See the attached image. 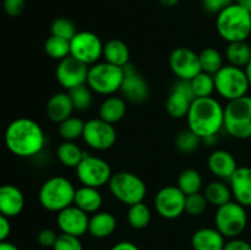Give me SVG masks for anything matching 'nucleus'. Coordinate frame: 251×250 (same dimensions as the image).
Wrapping results in <instances>:
<instances>
[{
  "label": "nucleus",
  "instance_id": "1",
  "mask_svg": "<svg viewBox=\"0 0 251 250\" xmlns=\"http://www.w3.org/2000/svg\"><path fill=\"white\" fill-rule=\"evenodd\" d=\"M5 145L12 154L28 158L38 154L46 144L41 125L29 118H17L7 125L4 135Z\"/></svg>",
  "mask_w": 251,
  "mask_h": 250
},
{
  "label": "nucleus",
  "instance_id": "2",
  "mask_svg": "<svg viewBox=\"0 0 251 250\" xmlns=\"http://www.w3.org/2000/svg\"><path fill=\"white\" fill-rule=\"evenodd\" d=\"M189 129L201 140L217 136L225 124V108L213 97L195 98L188 115Z\"/></svg>",
  "mask_w": 251,
  "mask_h": 250
},
{
  "label": "nucleus",
  "instance_id": "3",
  "mask_svg": "<svg viewBox=\"0 0 251 250\" xmlns=\"http://www.w3.org/2000/svg\"><path fill=\"white\" fill-rule=\"evenodd\" d=\"M216 27L218 34L228 43L247 41L251 34L249 10L234 2L217 15Z\"/></svg>",
  "mask_w": 251,
  "mask_h": 250
},
{
  "label": "nucleus",
  "instance_id": "4",
  "mask_svg": "<svg viewBox=\"0 0 251 250\" xmlns=\"http://www.w3.org/2000/svg\"><path fill=\"white\" fill-rule=\"evenodd\" d=\"M75 191L73 183L65 176H51L39 189V202L47 211L60 212L73 205Z\"/></svg>",
  "mask_w": 251,
  "mask_h": 250
},
{
  "label": "nucleus",
  "instance_id": "5",
  "mask_svg": "<svg viewBox=\"0 0 251 250\" xmlns=\"http://www.w3.org/2000/svg\"><path fill=\"white\" fill-rule=\"evenodd\" d=\"M223 127L228 135L238 140L251 137V97L243 96L228 102L225 107Z\"/></svg>",
  "mask_w": 251,
  "mask_h": 250
},
{
  "label": "nucleus",
  "instance_id": "6",
  "mask_svg": "<svg viewBox=\"0 0 251 250\" xmlns=\"http://www.w3.org/2000/svg\"><path fill=\"white\" fill-rule=\"evenodd\" d=\"M108 186L112 195L127 206L142 202L147 193L145 181L131 172L123 171L114 173Z\"/></svg>",
  "mask_w": 251,
  "mask_h": 250
},
{
  "label": "nucleus",
  "instance_id": "7",
  "mask_svg": "<svg viewBox=\"0 0 251 250\" xmlns=\"http://www.w3.org/2000/svg\"><path fill=\"white\" fill-rule=\"evenodd\" d=\"M123 78H124V68L103 61V63L93 64L88 69L86 83L93 92L103 96H112L120 91Z\"/></svg>",
  "mask_w": 251,
  "mask_h": 250
},
{
  "label": "nucleus",
  "instance_id": "8",
  "mask_svg": "<svg viewBox=\"0 0 251 250\" xmlns=\"http://www.w3.org/2000/svg\"><path fill=\"white\" fill-rule=\"evenodd\" d=\"M215 88L218 95L228 102L247 96L250 83L245 70L234 65H225L216 75Z\"/></svg>",
  "mask_w": 251,
  "mask_h": 250
},
{
  "label": "nucleus",
  "instance_id": "9",
  "mask_svg": "<svg viewBox=\"0 0 251 250\" xmlns=\"http://www.w3.org/2000/svg\"><path fill=\"white\" fill-rule=\"evenodd\" d=\"M247 207L237 201H229L217 207L215 215L216 228L225 238H238L248 225Z\"/></svg>",
  "mask_w": 251,
  "mask_h": 250
},
{
  "label": "nucleus",
  "instance_id": "10",
  "mask_svg": "<svg viewBox=\"0 0 251 250\" xmlns=\"http://www.w3.org/2000/svg\"><path fill=\"white\" fill-rule=\"evenodd\" d=\"M75 169L77 179L82 185L97 189L109 183L113 175L112 168L107 161L100 157L91 156L90 153H85Z\"/></svg>",
  "mask_w": 251,
  "mask_h": 250
},
{
  "label": "nucleus",
  "instance_id": "11",
  "mask_svg": "<svg viewBox=\"0 0 251 250\" xmlns=\"http://www.w3.org/2000/svg\"><path fill=\"white\" fill-rule=\"evenodd\" d=\"M70 55L86 65H93L103 56L102 41L93 32H77L70 41Z\"/></svg>",
  "mask_w": 251,
  "mask_h": 250
},
{
  "label": "nucleus",
  "instance_id": "12",
  "mask_svg": "<svg viewBox=\"0 0 251 250\" xmlns=\"http://www.w3.org/2000/svg\"><path fill=\"white\" fill-rule=\"evenodd\" d=\"M82 139L91 149L105 151L113 147L117 141V130L114 125L104 122L100 118L90 119L85 123Z\"/></svg>",
  "mask_w": 251,
  "mask_h": 250
},
{
  "label": "nucleus",
  "instance_id": "13",
  "mask_svg": "<svg viewBox=\"0 0 251 250\" xmlns=\"http://www.w3.org/2000/svg\"><path fill=\"white\" fill-rule=\"evenodd\" d=\"M186 195L176 185L162 188L154 198L156 211L166 220H176L185 212Z\"/></svg>",
  "mask_w": 251,
  "mask_h": 250
},
{
  "label": "nucleus",
  "instance_id": "14",
  "mask_svg": "<svg viewBox=\"0 0 251 250\" xmlns=\"http://www.w3.org/2000/svg\"><path fill=\"white\" fill-rule=\"evenodd\" d=\"M88 65L81 63L74 56L69 55L68 58L59 61L55 70L56 81L61 87L70 91L77 86L86 85L88 75Z\"/></svg>",
  "mask_w": 251,
  "mask_h": 250
},
{
  "label": "nucleus",
  "instance_id": "15",
  "mask_svg": "<svg viewBox=\"0 0 251 250\" xmlns=\"http://www.w3.org/2000/svg\"><path fill=\"white\" fill-rule=\"evenodd\" d=\"M169 66L179 80H193L201 73L199 54L186 47H179L171 53Z\"/></svg>",
  "mask_w": 251,
  "mask_h": 250
},
{
  "label": "nucleus",
  "instance_id": "16",
  "mask_svg": "<svg viewBox=\"0 0 251 250\" xmlns=\"http://www.w3.org/2000/svg\"><path fill=\"white\" fill-rule=\"evenodd\" d=\"M120 92L132 103L145 102L150 96V86L146 78L130 63L124 66V78H123Z\"/></svg>",
  "mask_w": 251,
  "mask_h": 250
},
{
  "label": "nucleus",
  "instance_id": "17",
  "mask_svg": "<svg viewBox=\"0 0 251 250\" xmlns=\"http://www.w3.org/2000/svg\"><path fill=\"white\" fill-rule=\"evenodd\" d=\"M88 222H90V217L87 213L83 212L75 205L61 210L60 212H58V217H56V223L61 233L75 235L78 238L88 232Z\"/></svg>",
  "mask_w": 251,
  "mask_h": 250
},
{
  "label": "nucleus",
  "instance_id": "18",
  "mask_svg": "<svg viewBox=\"0 0 251 250\" xmlns=\"http://www.w3.org/2000/svg\"><path fill=\"white\" fill-rule=\"evenodd\" d=\"M229 186L234 200L244 207L251 206V168L238 167L229 179Z\"/></svg>",
  "mask_w": 251,
  "mask_h": 250
},
{
  "label": "nucleus",
  "instance_id": "19",
  "mask_svg": "<svg viewBox=\"0 0 251 250\" xmlns=\"http://www.w3.org/2000/svg\"><path fill=\"white\" fill-rule=\"evenodd\" d=\"M25 207V196L12 184L0 185V213L6 217H16Z\"/></svg>",
  "mask_w": 251,
  "mask_h": 250
},
{
  "label": "nucleus",
  "instance_id": "20",
  "mask_svg": "<svg viewBox=\"0 0 251 250\" xmlns=\"http://www.w3.org/2000/svg\"><path fill=\"white\" fill-rule=\"evenodd\" d=\"M207 166L213 175L220 179H225V180H229L230 176L238 169L234 156L226 150L213 151L208 157Z\"/></svg>",
  "mask_w": 251,
  "mask_h": 250
},
{
  "label": "nucleus",
  "instance_id": "21",
  "mask_svg": "<svg viewBox=\"0 0 251 250\" xmlns=\"http://www.w3.org/2000/svg\"><path fill=\"white\" fill-rule=\"evenodd\" d=\"M75 110L74 108L71 98L69 93L65 92H58L54 93L47 102L46 112L47 117L51 120V122L60 124L65 119L70 118L73 115V112Z\"/></svg>",
  "mask_w": 251,
  "mask_h": 250
},
{
  "label": "nucleus",
  "instance_id": "22",
  "mask_svg": "<svg viewBox=\"0 0 251 250\" xmlns=\"http://www.w3.org/2000/svg\"><path fill=\"white\" fill-rule=\"evenodd\" d=\"M225 244V237L217 228H201L191 237L194 250H223Z\"/></svg>",
  "mask_w": 251,
  "mask_h": 250
},
{
  "label": "nucleus",
  "instance_id": "23",
  "mask_svg": "<svg viewBox=\"0 0 251 250\" xmlns=\"http://www.w3.org/2000/svg\"><path fill=\"white\" fill-rule=\"evenodd\" d=\"M103 203V198L100 190L92 186L82 185L81 188L76 189L74 205L77 206L83 212L96 213L100 210Z\"/></svg>",
  "mask_w": 251,
  "mask_h": 250
},
{
  "label": "nucleus",
  "instance_id": "24",
  "mask_svg": "<svg viewBox=\"0 0 251 250\" xmlns=\"http://www.w3.org/2000/svg\"><path fill=\"white\" fill-rule=\"evenodd\" d=\"M117 228V218L114 215L105 211H98L93 213L92 217H90L88 222V233L92 237L102 239L107 238L114 233Z\"/></svg>",
  "mask_w": 251,
  "mask_h": 250
},
{
  "label": "nucleus",
  "instance_id": "25",
  "mask_svg": "<svg viewBox=\"0 0 251 250\" xmlns=\"http://www.w3.org/2000/svg\"><path fill=\"white\" fill-rule=\"evenodd\" d=\"M103 58L107 63L124 68L130 60L129 47L120 39H110L103 44Z\"/></svg>",
  "mask_w": 251,
  "mask_h": 250
},
{
  "label": "nucleus",
  "instance_id": "26",
  "mask_svg": "<svg viewBox=\"0 0 251 250\" xmlns=\"http://www.w3.org/2000/svg\"><path fill=\"white\" fill-rule=\"evenodd\" d=\"M126 114V102L124 98L109 96L100 107V118L109 124L119 123Z\"/></svg>",
  "mask_w": 251,
  "mask_h": 250
},
{
  "label": "nucleus",
  "instance_id": "27",
  "mask_svg": "<svg viewBox=\"0 0 251 250\" xmlns=\"http://www.w3.org/2000/svg\"><path fill=\"white\" fill-rule=\"evenodd\" d=\"M193 100V98L186 96L185 93L172 88L171 95L167 98L166 109L172 118H174V119H181V118L188 115Z\"/></svg>",
  "mask_w": 251,
  "mask_h": 250
},
{
  "label": "nucleus",
  "instance_id": "28",
  "mask_svg": "<svg viewBox=\"0 0 251 250\" xmlns=\"http://www.w3.org/2000/svg\"><path fill=\"white\" fill-rule=\"evenodd\" d=\"M203 195H205L207 202L216 207H220V206L232 201L233 196L230 186H228L222 180H215L208 183L206 185Z\"/></svg>",
  "mask_w": 251,
  "mask_h": 250
},
{
  "label": "nucleus",
  "instance_id": "29",
  "mask_svg": "<svg viewBox=\"0 0 251 250\" xmlns=\"http://www.w3.org/2000/svg\"><path fill=\"white\" fill-rule=\"evenodd\" d=\"M86 152H83L74 141H64L56 150V157L64 167L76 168Z\"/></svg>",
  "mask_w": 251,
  "mask_h": 250
},
{
  "label": "nucleus",
  "instance_id": "30",
  "mask_svg": "<svg viewBox=\"0 0 251 250\" xmlns=\"http://www.w3.org/2000/svg\"><path fill=\"white\" fill-rule=\"evenodd\" d=\"M226 56L230 65L245 69V66L251 61V48L247 42H233L228 43L226 49Z\"/></svg>",
  "mask_w": 251,
  "mask_h": 250
},
{
  "label": "nucleus",
  "instance_id": "31",
  "mask_svg": "<svg viewBox=\"0 0 251 250\" xmlns=\"http://www.w3.org/2000/svg\"><path fill=\"white\" fill-rule=\"evenodd\" d=\"M199 60H200L201 71L210 74V75H216L225 66L223 65L222 54L217 49L211 48V47L200 51Z\"/></svg>",
  "mask_w": 251,
  "mask_h": 250
},
{
  "label": "nucleus",
  "instance_id": "32",
  "mask_svg": "<svg viewBox=\"0 0 251 250\" xmlns=\"http://www.w3.org/2000/svg\"><path fill=\"white\" fill-rule=\"evenodd\" d=\"M178 186L185 195L200 193L202 188V176L196 169L186 168L179 174Z\"/></svg>",
  "mask_w": 251,
  "mask_h": 250
},
{
  "label": "nucleus",
  "instance_id": "33",
  "mask_svg": "<svg viewBox=\"0 0 251 250\" xmlns=\"http://www.w3.org/2000/svg\"><path fill=\"white\" fill-rule=\"evenodd\" d=\"M126 216L127 222L134 229H144L151 222V211L144 201L129 206Z\"/></svg>",
  "mask_w": 251,
  "mask_h": 250
},
{
  "label": "nucleus",
  "instance_id": "34",
  "mask_svg": "<svg viewBox=\"0 0 251 250\" xmlns=\"http://www.w3.org/2000/svg\"><path fill=\"white\" fill-rule=\"evenodd\" d=\"M44 51L47 55L55 60H63L70 55V41L56 36H50L44 43Z\"/></svg>",
  "mask_w": 251,
  "mask_h": 250
},
{
  "label": "nucleus",
  "instance_id": "35",
  "mask_svg": "<svg viewBox=\"0 0 251 250\" xmlns=\"http://www.w3.org/2000/svg\"><path fill=\"white\" fill-rule=\"evenodd\" d=\"M59 134L65 141H75L80 139L83 135V129H85V122L77 117H73L65 119L58 125Z\"/></svg>",
  "mask_w": 251,
  "mask_h": 250
},
{
  "label": "nucleus",
  "instance_id": "36",
  "mask_svg": "<svg viewBox=\"0 0 251 250\" xmlns=\"http://www.w3.org/2000/svg\"><path fill=\"white\" fill-rule=\"evenodd\" d=\"M190 82L195 98L212 97V93L216 91L215 77H213V75L203 73V71L198 74L193 80H190Z\"/></svg>",
  "mask_w": 251,
  "mask_h": 250
},
{
  "label": "nucleus",
  "instance_id": "37",
  "mask_svg": "<svg viewBox=\"0 0 251 250\" xmlns=\"http://www.w3.org/2000/svg\"><path fill=\"white\" fill-rule=\"evenodd\" d=\"M91 91L92 90L86 85L77 86V87L69 91L68 93L70 96L75 110L82 112V110L88 109L91 107V104H92V92Z\"/></svg>",
  "mask_w": 251,
  "mask_h": 250
},
{
  "label": "nucleus",
  "instance_id": "38",
  "mask_svg": "<svg viewBox=\"0 0 251 250\" xmlns=\"http://www.w3.org/2000/svg\"><path fill=\"white\" fill-rule=\"evenodd\" d=\"M201 139L190 129L183 130L176 137V147L183 153H191L200 146Z\"/></svg>",
  "mask_w": 251,
  "mask_h": 250
},
{
  "label": "nucleus",
  "instance_id": "39",
  "mask_svg": "<svg viewBox=\"0 0 251 250\" xmlns=\"http://www.w3.org/2000/svg\"><path fill=\"white\" fill-rule=\"evenodd\" d=\"M50 32L51 36L60 37V38L66 39V41H71L74 36L77 33L75 25L69 19H65V17H58V19L54 20L51 22Z\"/></svg>",
  "mask_w": 251,
  "mask_h": 250
},
{
  "label": "nucleus",
  "instance_id": "40",
  "mask_svg": "<svg viewBox=\"0 0 251 250\" xmlns=\"http://www.w3.org/2000/svg\"><path fill=\"white\" fill-rule=\"evenodd\" d=\"M207 200L205 195L200 193L186 195L185 212L190 216H201L207 208Z\"/></svg>",
  "mask_w": 251,
  "mask_h": 250
},
{
  "label": "nucleus",
  "instance_id": "41",
  "mask_svg": "<svg viewBox=\"0 0 251 250\" xmlns=\"http://www.w3.org/2000/svg\"><path fill=\"white\" fill-rule=\"evenodd\" d=\"M53 250H83V247L78 237L61 233L58 235Z\"/></svg>",
  "mask_w": 251,
  "mask_h": 250
},
{
  "label": "nucleus",
  "instance_id": "42",
  "mask_svg": "<svg viewBox=\"0 0 251 250\" xmlns=\"http://www.w3.org/2000/svg\"><path fill=\"white\" fill-rule=\"evenodd\" d=\"M203 9L210 14H220L228 6L234 4V0H201Z\"/></svg>",
  "mask_w": 251,
  "mask_h": 250
},
{
  "label": "nucleus",
  "instance_id": "43",
  "mask_svg": "<svg viewBox=\"0 0 251 250\" xmlns=\"http://www.w3.org/2000/svg\"><path fill=\"white\" fill-rule=\"evenodd\" d=\"M2 6H4V11L6 12V15L11 17H17L25 11L26 2L25 0H4Z\"/></svg>",
  "mask_w": 251,
  "mask_h": 250
},
{
  "label": "nucleus",
  "instance_id": "44",
  "mask_svg": "<svg viewBox=\"0 0 251 250\" xmlns=\"http://www.w3.org/2000/svg\"><path fill=\"white\" fill-rule=\"evenodd\" d=\"M56 239H58L56 232L53 229H49V228L42 229L41 232L38 233V237H37V240H38L39 244L44 248H53Z\"/></svg>",
  "mask_w": 251,
  "mask_h": 250
},
{
  "label": "nucleus",
  "instance_id": "45",
  "mask_svg": "<svg viewBox=\"0 0 251 250\" xmlns=\"http://www.w3.org/2000/svg\"><path fill=\"white\" fill-rule=\"evenodd\" d=\"M223 250H251V244L240 238H232L229 242L226 243Z\"/></svg>",
  "mask_w": 251,
  "mask_h": 250
},
{
  "label": "nucleus",
  "instance_id": "46",
  "mask_svg": "<svg viewBox=\"0 0 251 250\" xmlns=\"http://www.w3.org/2000/svg\"><path fill=\"white\" fill-rule=\"evenodd\" d=\"M11 232V225H10L9 217L0 213V242H5Z\"/></svg>",
  "mask_w": 251,
  "mask_h": 250
},
{
  "label": "nucleus",
  "instance_id": "47",
  "mask_svg": "<svg viewBox=\"0 0 251 250\" xmlns=\"http://www.w3.org/2000/svg\"><path fill=\"white\" fill-rule=\"evenodd\" d=\"M110 250H140V249L136 244H134V243L124 240V242H119L115 245H113Z\"/></svg>",
  "mask_w": 251,
  "mask_h": 250
},
{
  "label": "nucleus",
  "instance_id": "48",
  "mask_svg": "<svg viewBox=\"0 0 251 250\" xmlns=\"http://www.w3.org/2000/svg\"><path fill=\"white\" fill-rule=\"evenodd\" d=\"M0 250H20L16 245H14L12 243L9 242H0Z\"/></svg>",
  "mask_w": 251,
  "mask_h": 250
},
{
  "label": "nucleus",
  "instance_id": "49",
  "mask_svg": "<svg viewBox=\"0 0 251 250\" xmlns=\"http://www.w3.org/2000/svg\"><path fill=\"white\" fill-rule=\"evenodd\" d=\"M159 2H161V5H163L166 7H173L176 5H178L180 2V0H159Z\"/></svg>",
  "mask_w": 251,
  "mask_h": 250
},
{
  "label": "nucleus",
  "instance_id": "50",
  "mask_svg": "<svg viewBox=\"0 0 251 250\" xmlns=\"http://www.w3.org/2000/svg\"><path fill=\"white\" fill-rule=\"evenodd\" d=\"M234 2L235 4H239V5H242V6H244V7H249V5L251 4V0H234Z\"/></svg>",
  "mask_w": 251,
  "mask_h": 250
},
{
  "label": "nucleus",
  "instance_id": "51",
  "mask_svg": "<svg viewBox=\"0 0 251 250\" xmlns=\"http://www.w3.org/2000/svg\"><path fill=\"white\" fill-rule=\"evenodd\" d=\"M245 74H247V76H248V80H249V83H250V86H251V61L249 64H248L247 66H245Z\"/></svg>",
  "mask_w": 251,
  "mask_h": 250
},
{
  "label": "nucleus",
  "instance_id": "52",
  "mask_svg": "<svg viewBox=\"0 0 251 250\" xmlns=\"http://www.w3.org/2000/svg\"><path fill=\"white\" fill-rule=\"evenodd\" d=\"M248 10H249V12H250V15H251V4L249 5V7H248Z\"/></svg>",
  "mask_w": 251,
  "mask_h": 250
},
{
  "label": "nucleus",
  "instance_id": "53",
  "mask_svg": "<svg viewBox=\"0 0 251 250\" xmlns=\"http://www.w3.org/2000/svg\"><path fill=\"white\" fill-rule=\"evenodd\" d=\"M249 44H250V48H251V42H250V43H249Z\"/></svg>",
  "mask_w": 251,
  "mask_h": 250
}]
</instances>
